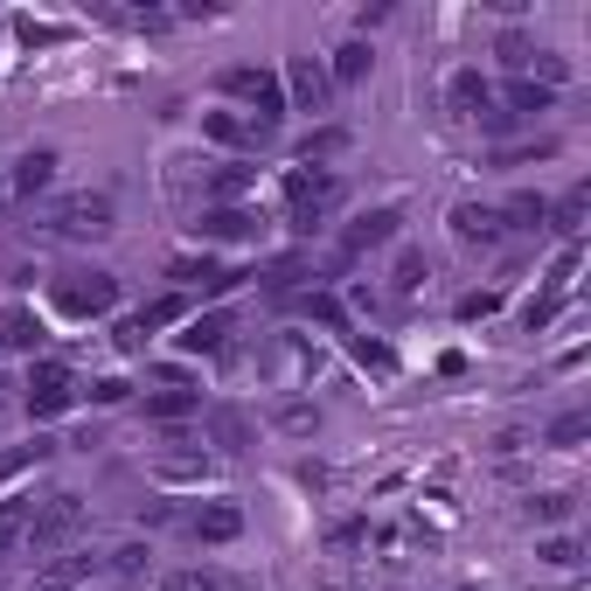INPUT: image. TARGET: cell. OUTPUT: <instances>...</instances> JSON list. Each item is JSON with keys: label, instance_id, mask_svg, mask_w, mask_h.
<instances>
[{"label": "cell", "instance_id": "1", "mask_svg": "<svg viewBox=\"0 0 591 591\" xmlns=\"http://www.w3.org/2000/svg\"><path fill=\"white\" fill-rule=\"evenodd\" d=\"M334 210H342V174L299 167L293 182H286V223H293V230H314V223H327Z\"/></svg>", "mask_w": 591, "mask_h": 591}, {"label": "cell", "instance_id": "2", "mask_svg": "<svg viewBox=\"0 0 591 591\" xmlns=\"http://www.w3.org/2000/svg\"><path fill=\"white\" fill-rule=\"evenodd\" d=\"M223 91L237 98V105H251V125H258V133H272V125L286 119V84H278L272 70H223Z\"/></svg>", "mask_w": 591, "mask_h": 591}, {"label": "cell", "instance_id": "3", "mask_svg": "<svg viewBox=\"0 0 591 591\" xmlns=\"http://www.w3.org/2000/svg\"><path fill=\"white\" fill-rule=\"evenodd\" d=\"M49 223L63 230V237H98V230H112V195H63Z\"/></svg>", "mask_w": 591, "mask_h": 591}, {"label": "cell", "instance_id": "4", "mask_svg": "<svg viewBox=\"0 0 591 591\" xmlns=\"http://www.w3.org/2000/svg\"><path fill=\"white\" fill-rule=\"evenodd\" d=\"M112 299H119L112 272H77V278H63V286H57L63 314H112Z\"/></svg>", "mask_w": 591, "mask_h": 591}, {"label": "cell", "instance_id": "5", "mask_svg": "<svg viewBox=\"0 0 591 591\" xmlns=\"http://www.w3.org/2000/svg\"><path fill=\"white\" fill-rule=\"evenodd\" d=\"M70 397H77V376L63 363H35V376H29V410H35V418L70 410Z\"/></svg>", "mask_w": 591, "mask_h": 591}, {"label": "cell", "instance_id": "6", "mask_svg": "<svg viewBox=\"0 0 591 591\" xmlns=\"http://www.w3.org/2000/svg\"><path fill=\"white\" fill-rule=\"evenodd\" d=\"M452 237L495 251V244L508 237V223H501V210H487V202H459V210H452Z\"/></svg>", "mask_w": 591, "mask_h": 591}, {"label": "cell", "instance_id": "7", "mask_svg": "<svg viewBox=\"0 0 591 591\" xmlns=\"http://www.w3.org/2000/svg\"><path fill=\"white\" fill-rule=\"evenodd\" d=\"M77 522H84V501H77V495H49L35 508V522H29V543H63Z\"/></svg>", "mask_w": 591, "mask_h": 591}, {"label": "cell", "instance_id": "8", "mask_svg": "<svg viewBox=\"0 0 591 591\" xmlns=\"http://www.w3.org/2000/svg\"><path fill=\"white\" fill-rule=\"evenodd\" d=\"M286 91H293V105H299V112H320L334 84H327V70H320L314 57H293V70H286Z\"/></svg>", "mask_w": 591, "mask_h": 591}, {"label": "cell", "instance_id": "9", "mask_svg": "<svg viewBox=\"0 0 591 591\" xmlns=\"http://www.w3.org/2000/svg\"><path fill=\"white\" fill-rule=\"evenodd\" d=\"M446 105H452L459 119H480L487 105H495V91H487V77H480V70H459L452 84H446Z\"/></svg>", "mask_w": 591, "mask_h": 591}, {"label": "cell", "instance_id": "10", "mask_svg": "<svg viewBox=\"0 0 591 591\" xmlns=\"http://www.w3.org/2000/svg\"><path fill=\"white\" fill-rule=\"evenodd\" d=\"M202 133H210L216 146H258L265 133L251 119H237V112H202Z\"/></svg>", "mask_w": 591, "mask_h": 591}, {"label": "cell", "instance_id": "11", "mask_svg": "<svg viewBox=\"0 0 591 591\" xmlns=\"http://www.w3.org/2000/svg\"><path fill=\"white\" fill-rule=\"evenodd\" d=\"M35 342H42V327H35L29 306H0V348L21 355V348H35Z\"/></svg>", "mask_w": 591, "mask_h": 591}, {"label": "cell", "instance_id": "12", "mask_svg": "<svg viewBox=\"0 0 591 591\" xmlns=\"http://www.w3.org/2000/svg\"><path fill=\"white\" fill-rule=\"evenodd\" d=\"M202 237H258V216L251 210H237V202H230V210H202Z\"/></svg>", "mask_w": 591, "mask_h": 591}, {"label": "cell", "instance_id": "13", "mask_svg": "<svg viewBox=\"0 0 591 591\" xmlns=\"http://www.w3.org/2000/svg\"><path fill=\"white\" fill-rule=\"evenodd\" d=\"M195 536H202V543H230V536H244V516H237L230 501H210V508L195 516Z\"/></svg>", "mask_w": 591, "mask_h": 591}, {"label": "cell", "instance_id": "14", "mask_svg": "<svg viewBox=\"0 0 591 591\" xmlns=\"http://www.w3.org/2000/svg\"><path fill=\"white\" fill-rule=\"evenodd\" d=\"M397 210H376V216H363V223H348V251H376V244H390L397 237Z\"/></svg>", "mask_w": 591, "mask_h": 591}, {"label": "cell", "instance_id": "15", "mask_svg": "<svg viewBox=\"0 0 591 591\" xmlns=\"http://www.w3.org/2000/svg\"><path fill=\"white\" fill-rule=\"evenodd\" d=\"M584 216H591V188H571V195H563L543 223L557 230V237H578V230H584Z\"/></svg>", "mask_w": 591, "mask_h": 591}, {"label": "cell", "instance_id": "16", "mask_svg": "<svg viewBox=\"0 0 591 591\" xmlns=\"http://www.w3.org/2000/svg\"><path fill=\"white\" fill-rule=\"evenodd\" d=\"M369 42H342V49H334V77H327V84H363V77H369Z\"/></svg>", "mask_w": 591, "mask_h": 591}, {"label": "cell", "instance_id": "17", "mask_svg": "<svg viewBox=\"0 0 591 591\" xmlns=\"http://www.w3.org/2000/svg\"><path fill=\"white\" fill-rule=\"evenodd\" d=\"M223 342H230V314L188 320V334H182V348H188V355H210V348H223Z\"/></svg>", "mask_w": 591, "mask_h": 591}, {"label": "cell", "instance_id": "18", "mask_svg": "<svg viewBox=\"0 0 591 591\" xmlns=\"http://www.w3.org/2000/svg\"><path fill=\"white\" fill-rule=\"evenodd\" d=\"M29 522H35V501H0V550L29 543Z\"/></svg>", "mask_w": 591, "mask_h": 591}, {"label": "cell", "instance_id": "19", "mask_svg": "<svg viewBox=\"0 0 591 591\" xmlns=\"http://www.w3.org/2000/svg\"><path fill=\"white\" fill-rule=\"evenodd\" d=\"M49 182H57V153H29V161L14 167V188H21V195H35V188H49Z\"/></svg>", "mask_w": 591, "mask_h": 591}, {"label": "cell", "instance_id": "20", "mask_svg": "<svg viewBox=\"0 0 591 591\" xmlns=\"http://www.w3.org/2000/svg\"><path fill=\"white\" fill-rule=\"evenodd\" d=\"M501 112H516V119L529 112V119H536V112H550V91H543V84H529V77H522V84H508V105H501Z\"/></svg>", "mask_w": 591, "mask_h": 591}, {"label": "cell", "instance_id": "21", "mask_svg": "<svg viewBox=\"0 0 591 591\" xmlns=\"http://www.w3.org/2000/svg\"><path fill=\"white\" fill-rule=\"evenodd\" d=\"M543 216H550L543 195H516V202L501 210V223H516V230H543Z\"/></svg>", "mask_w": 591, "mask_h": 591}, {"label": "cell", "instance_id": "22", "mask_svg": "<svg viewBox=\"0 0 591 591\" xmlns=\"http://www.w3.org/2000/svg\"><path fill=\"white\" fill-rule=\"evenodd\" d=\"M244 188H251V174H244V167H216V174H210V195H216V210H230V202H237Z\"/></svg>", "mask_w": 591, "mask_h": 591}, {"label": "cell", "instance_id": "23", "mask_svg": "<svg viewBox=\"0 0 591 591\" xmlns=\"http://www.w3.org/2000/svg\"><path fill=\"white\" fill-rule=\"evenodd\" d=\"M153 418H182V410H195V390H182V383H167L161 397H146Z\"/></svg>", "mask_w": 591, "mask_h": 591}, {"label": "cell", "instance_id": "24", "mask_svg": "<svg viewBox=\"0 0 591 591\" xmlns=\"http://www.w3.org/2000/svg\"><path fill=\"white\" fill-rule=\"evenodd\" d=\"M584 431H591V410H563V418L550 425V446H578Z\"/></svg>", "mask_w": 591, "mask_h": 591}, {"label": "cell", "instance_id": "25", "mask_svg": "<svg viewBox=\"0 0 591 591\" xmlns=\"http://www.w3.org/2000/svg\"><path fill=\"white\" fill-rule=\"evenodd\" d=\"M495 57H501L508 70H529V57H536V42H529V35H516V29H508V35L495 42Z\"/></svg>", "mask_w": 591, "mask_h": 591}, {"label": "cell", "instance_id": "26", "mask_svg": "<svg viewBox=\"0 0 591 591\" xmlns=\"http://www.w3.org/2000/svg\"><path fill=\"white\" fill-rule=\"evenodd\" d=\"M529 70H536V77H543V91H557V84H563V77H571V63H563V57H557V49H536V57H529Z\"/></svg>", "mask_w": 591, "mask_h": 591}, {"label": "cell", "instance_id": "27", "mask_svg": "<svg viewBox=\"0 0 591 591\" xmlns=\"http://www.w3.org/2000/svg\"><path fill=\"white\" fill-rule=\"evenodd\" d=\"M425 286V251H397V293H418Z\"/></svg>", "mask_w": 591, "mask_h": 591}, {"label": "cell", "instance_id": "28", "mask_svg": "<svg viewBox=\"0 0 591 591\" xmlns=\"http://www.w3.org/2000/svg\"><path fill=\"white\" fill-rule=\"evenodd\" d=\"M161 591H223V578H216V571H202V563H195V571H174Z\"/></svg>", "mask_w": 591, "mask_h": 591}, {"label": "cell", "instance_id": "29", "mask_svg": "<svg viewBox=\"0 0 591 591\" xmlns=\"http://www.w3.org/2000/svg\"><path fill=\"white\" fill-rule=\"evenodd\" d=\"M105 563H112V578H140V571H146V550H140V543H125V550H112Z\"/></svg>", "mask_w": 591, "mask_h": 591}, {"label": "cell", "instance_id": "30", "mask_svg": "<svg viewBox=\"0 0 591 591\" xmlns=\"http://www.w3.org/2000/svg\"><path fill=\"white\" fill-rule=\"evenodd\" d=\"M529 516H536V522H563V516H571V495H536Z\"/></svg>", "mask_w": 591, "mask_h": 591}, {"label": "cell", "instance_id": "31", "mask_svg": "<svg viewBox=\"0 0 591 591\" xmlns=\"http://www.w3.org/2000/svg\"><path fill=\"white\" fill-rule=\"evenodd\" d=\"M299 314H314V320H327V327H342V306H334L327 293H299Z\"/></svg>", "mask_w": 591, "mask_h": 591}, {"label": "cell", "instance_id": "32", "mask_svg": "<svg viewBox=\"0 0 591 591\" xmlns=\"http://www.w3.org/2000/svg\"><path fill=\"white\" fill-rule=\"evenodd\" d=\"M543 557H550V563H557V571H571V563H578V557H584V550H578V543H571V536H550V543H543Z\"/></svg>", "mask_w": 591, "mask_h": 591}, {"label": "cell", "instance_id": "33", "mask_svg": "<svg viewBox=\"0 0 591 591\" xmlns=\"http://www.w3.org/2000/svg\"><path fill=\"white\" fill-rule=\"evenodd\" d=\"M167 320H182V299H153L140 314V327H167Z\"/></svg>", "mask_w": 591, "mask_h": 591}, {"label": "cell", "instance_id": "34", "mask_svg": "<svg viewBox=\"0 0 591 591\" xmlns=\"http://www.w3.org/2000/svg\"><path fill=\"white\" fill-rule=\"evenodd\" d=\"M244 431H251V425L237 418V410H216V439H223V446H244Z\"/></svg>", "mask_w": 591, "mask_h": 591}, {"label": "cell", "instance_id": "35", "mask_svg": "<svg viewBox=\"0 0 591 591\" xmlns=\"http://www.w3.org/2000/svg\"><path fill=\"white\" fill-rule=\"evenodd\" d=\"M84 571H91L84 557H63V563H49V571H42V584H70V578H84Z\"/></svg>", "mask_w": 591, "mask_h": 591}, {"label": "cell", "instance_id": "36", "mask_svg": "<svg viewBox=\"0 0 591 591\" xmlns=\"http://www.w3.org/2000/svg\"><path fill=\"white\" fill-rule=\"evenodd\" d=\"M278 425H286V431H314L320 418H314V410H306V404H286V410H278Z\"/></svg>", "mask_w": 591, "mask_h": 591}, {"label": "cell", "instance_id": "37", "mask_svg": "<svg viewBox=\"0 0 591 591\" xmlns=\"http://www.w3.org/2000/svg\"><path fill=\"white\" fill-rule=\"evenodd\" d=\"M495 306H501L495 293H473V299H459V320H480V314H495Z\"/></svg>", "mask_w": 591, "mask_h": 591}, {"label": "cell", "instance_id": "38", "mask_svg": "<svg viewBox=\"0 0 591 591\" xmlns=\"http://www.w3.org/2000/svg\"><path fill=\"white\" fill-rule=\"evenodd\" d=\"M480 125H487V133H508V125H516V112H501V105H487V112H480Z\"/></svg>", "mask_w": 591, "mask_h": 591}, {"label": "cell", "instance_id": "39", "mask_svg": "<svg viewBox=\"0 0 591 591\" xmlns=\"http://www.w3.org/2000/svg\"><path fill=\"white\" fill-rule=\"evenodd\" d=\"M223 591H251V584H223Z\"/></svg>", "mask_w": 591, "mask_h": 591}]
</instances>
